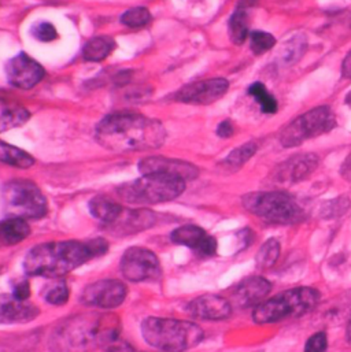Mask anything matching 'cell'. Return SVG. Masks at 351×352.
Masks as SVG:
<instances>
[{
  "label": "cell",
  "mask_w": 351,
  "mask_h": 352,
  "mask_svg": "<svg viewBox=\"0 0 351 352\" xmlns=\"http://www.w3.org/2000/svg\"><path fill=\"white\" fill-rule=\"evenodd\" d=\"M1 201L8 217L40 219L48 212V203L40 188L29 179H12L3 186Z\"/></svg>",
  "instance_id": "cell-8"
},
{
  "label": "cell",
  "mask_w": 351,
  "mask_h": 352,
  "mask_svg": "<svg viewBox=\"0 0 351 352\" xmlns=\"http://www.w3.org/2000/svg\"><path fill=\"white\" fill-rule=\"evenodd\" d=\"M308 48V41L304 34H297L288 40L281 50V59L284 65H292L298 62Z\"/></svg>",
  "instance_id": "cell-30"
},
{
  "label": "cell",
  "mask_w": 351,
  "mask_h": 352,
  "mask_svg": "<svg viewBox=\"0 0 351 352\" xmlns=\"http://www.w3.org/2000/svg\"><path fill=\"white\" fill-rule=\"evenodd\" d=\"M270 291L272 284L266 278L261 276H254L247 277L237 284V287L233 291V298L237 306L243 309L257 307L266 299Z\"/></svg>",
  "instance_id": "cell-18"
},
{
  "label": "cell",
  "mask_w": 351,
  "mask_h": 352,
  "mask_svg": "<svg viewBox=\"0 0 351 352\" xmlns=\"http://www.w3.org/2000/svg\"><path fill=\"white\" fill-rule=\"evenodd\" d=\"M12 295L21 300H28L30 298V284L28 280H22L17 283L12 289Z\"/></svg>",
  "instance_id": "cell-37"
},
{
  "label": "cell",
  "mask_w": 351,
  "mask_h": 352,
  "mask_svg": "<svg viewBox=\"0 0 351 352\" xmlns=\"http://www.w3.org/2000/svg\"><path fill=\"white\" fill-rule=\"evenodd\" d=\"M349 207H350V201L346 197H341V199H337V200H331L324 207L323 212L327 218H334V217L345 214Z\"/></svg>",
  "instance_id": "cell-36"
},
{
  "label": "cell",
  "mask_w": 351,
  "mask_h": 352,
  "mask_svg": "<svg viewBox=\"0 0 351 352\" xmlns=\"http://www.w3.org/2000/svg\"><path fill=\"white\" fill-rule=\"evenodd\" d=\"M187 311L191 317L203 321H222L231 317V303L218 295H202L195 298L187 306Z\"/></svg>",
  "instance_id": "cell-17"
},
{
  "label": "cell",
  "mask_w": 351,
  "mask_h": 352,
  "mask_svg": "<svg viewBox=\"0 0 351 352\" xmlns=\"http://www.w3.org/2000/svg\"><path fill=\"white\" fill-rule=\"evenodd\" d=\"M320 302V292L310 287L284 291L258 305L253 320L258 325L276 324L287 318H298L310 313Z\"/></svg>",
  "instance_id": "cell-5"
},
{
  "label": "cell",
  "mask_w": 351,
  "mask_h": 352,
  "mask_svg": "<svg viewBox=\"0 0 351 352\" xmlns=\"http://www.w3.org/2000/svg\"><path fill=\"white\" fill-rule=\"evenodd\" d=\"M337 126V117L331 107L320 106L291 121L280 133V143L294 148L305 142L330 133Z\"/></svg>",
  "instance_id": "cell-9"
},
{
  "label": "cell",
  "mask_w": 351,
  "mask_h": 352,
  "mask_svg": "<svg viewBox=\"0 0 351 352\" xmlns=\"http://www.w3.org/2000/svg\"><path fill=\"white\" fill-rule=\"evenodd\" d=\"M39 314V309L30 302L0 294V324H23L33 321Z\"/></svg>",
  "instance_id": "cell-19"
},
{
  "label": "cell",
  "mask_w": 351,
  "mask_h": 352,
  "mask_svg": "<svg viewBox=\"0 0 351 352\" xmlns=\"http://www.w3.org/2000/svg\"><path fill=\"white\" fill-rule=\"evenodd\" d=\"M139 170L142 175H164L177 177L184 181L195 179L199 176V170L195 165L165 157H149L142 160Z\"/></svg>",
  "instance_id": "cell-16"
},
{
  "label": "cell",
  "mask_w": 351,
  "mask_h": 352,
  "mask_svg": "<svg viewBox=\"0 0 351 352\" xmlns=\"http://www.w3.org/2000/svg\"><path fill=\"white\" fill-rule=\"evenodd\" d=\"M107 250V240L100 237L88 241L43 243L26 254L23 269L28 276L61 278L88 261L105 255Z\"/></svg>",
  "instance_id": "cell-2"
},
{
  "label": "cell",
  "mask_w": 351,
  "mask_h": 352,
  "mask_svg": "<svg viewBox=\"0 0 351 352\" xmlns=\"http://www.w3.org/2000/svg\"><path fill=\"white\" fill-rule=\"evenodd\" d=\"M0 162L11 165L19 169H28L33 166L34 160L25 151L0 142Z\"/></svg>",
  "instance_id": "cell-27"
},
{
  "label": "cell",
  "mask_w": 351,
  "mask_h": 352,
  "mask_svg": "<svg viewBox=\"0 0 351 352\" xmlns=\"http://www.w3.org/2000/svg\"><path fill=\"white\" fill-rule=\"evenodd\" d=\"M89 211L92 217H95L102 223L111 225L120 218L124 208L121 204L107 196H95L89 201Z\"/></svg>",
  "instance_id": "cell-24"
},
{
  "label": "cell",
  "mask_w": 351,
  "mask_h": 352,
  "mask_svg": "<svg viewBox=\"0 0 351 352\" xmlns=\"http://www.w3.org/2000/svg\"><path fill=\"white\" fill-rule=\"evenodd\" d=\"M116 48V41L109 36L91 38L83 48V58L88 62H100L106 59Z\"/></svg>",
  "instance_id": "cell-25"
},
{
  "label": "cell",
  "mask_w": 351,
  "mask_h": 352,
  "mask_svg": "<svg viewBox=\"0 0 351 352\" xmlns=\"http://www.w3.org/2000/svg\"><path fill=\"white\" fill-rule=\"evenodd\" d=\"M30 114L18 102L0 98V133L28 122Z\"/></svg>",
  "instance_id": "cell-22"
},
{
  "label": "cell",
  "mask_w": 351,
  "mask_h": 352,
  "mask_svg": "<svg viewBox=\"0 0 351 352\" xmlns=\"http://www.w3.org/2000/svg\"><path fill=\"white\" fill-rule=\"evenodd\" d=\"M346 103L350 106L351 109V92L349 94V95H348V98H346Z\"/></svg>",
  "instance_id": "cell-41"
},
{
  "label": "cell",
  "mask_w": 351,
  "mask_h": 352,
  "mask_svg": "<svg viewBox=\"0 0 351 352\" xmlns=\"http://www.w3.org/2000/svg\"><path fill=\"white\" fill-rule=\"evenodd\" d=\"M45 76V70L40 63L19 52L6 63L7 81L19 89H30L37 85Z\"/></svg>",
  "instance_id": "cell-13"
},
{
  "label": "cell",
  "mask_w": 351,
  "mask_h": 352,
  "mask_svg": "<svg viewBox=\"0 0 351 352\" xmlns=\"http://www.w3.org/2000/svg\"><path fill=\"white\" fill-rule=\"evenodd\" d=\"M258 0H240L229 18L228 30L229 38L233 44L242 45L250 36L248 29V11L255 7Z\"/></svg>",
  "instance_id": "cell-21"
},
{
  "label": "cell",
  "mask_w": 351,
  "mask_h": 352,
  "mask_svg": "<svg viewBox=\"0 0 351 352\" xmlns=\"http://www.w3.org/2000/svg\"><path fill=\"white\" fill-rule=\"evenodd\" d=\"M233 133H235V128H233V124L229 120L222 121L217 126V136H220L221 139H228V138L233 136Z\"/></svg>",
  "instance_id": "cell-38"
},
{
  "label": "cell",
  "mask_w": 351,
  "mask_h": 352,
  "mask_svg": "<svg viewBox=\"0 0 351 352\" xmlns=\"http://www.w3.org/2000/svg\"><path fill=\"white\" fill-rule=\"evenodd\" d=\"M280 256V243L276 239L266 240L258 250L255 263L259 269H269L276 265Z\"/></svg>",
  "instance_id": "cell-28"
},
{
  "label": "cell",
  "mask_w": 351,
  "mask_h": 352,
  "mask_svg": "<svg viewBox=\"0 0 351 352\" xmlns=\"http://www.w3.org/2000/svg\"><path fill=\"white\" fill-rule=\"evenodd\" d=\"M328 350V338L326 332H316L312 335L306 344L304 352H327Z\"/></svg>",
  "instance_id": "cell-35"
},
{
  "label": "cell",
  "mask_w": 351,
  "mask_h": 352,
  "mask_svg": "<svg viewBox=\"0 0 351 352\" xmlns=\"http://www.w3.org/2000/svg\"><path fill=\"white\" fill-rule=\"evenodd\" d=\"M258 147L255 143L250 142L246 143L237 148H235L221 164V166L224 168V170L228 172H236L239 170L242 166H244L257 153Z\"/></svg>",
  "instance_id": "cell-26"
},
{
  "label": "cell",
  "mask_w": 351,
  "mask_h": 352,
  "mask_svg": "<svg viewBox=\"0 0 351 352\" xmlns=\"http://www.w3.org/2000/svg\"><path fill=\"white\" fill-rule=\"evenodd\" d=\"M98 143L114 153L149 151L160 148L167 139L164 125L135 113H116L105 117L96 126Z\"/></svg>",
  "instance_id": "cell-3"
},
{
  "label": "cell",
  "mask_w": 351,
  "mask_h": 352,
  "mask_svg": "<svg viewBox=\"0 0 351 352\" xmlns=\"http://www.w3.org/2000/svg\"><path fill=\"white\" fill-rule=\"evenodd\" d=\"M44 299L54 306H62L69 300V288L65 281L54 283L45 292Z\"/></svg>",
  "instance_id": "cell-33"
},
{
  "label": "cell",
  "mask_w": 351,
  "mask_h": 352,
  "mask_svg": "<svg viewBox=\"0 0 351 352\" xmlns=\"http://www.w3.org/2000/svg\"><path fill=\"white\" fill-rule=\"evenodd\" d=\"M32 34L36 40L41 41V43H50L58 38V32L55 29V26L50 22H37L33 28H32Z\"/></svg>",
  "instance_id": "cell-34"
},
{
  "label": "cell",
  "mask_w": 351,
  "mask_h": 352,
  "mask_svg": "<svg viewBox=\"0 0 351 352\" xmlns=\"http://www.w3.org/2000/svg\"><path fill=\"white\" fill-rule=\"evenodd\" d=\"M145 342L164 352H182L196 347L203 340V329L188 321L150 317L142 322Z\"/></svg>",
  "instance_id": "cell-4"
},
{
  "label": "cell",
  "mask_w": 351,
  "mask_h": 352,
  "mask_svg": "<svg viewBox=\"0 0 351 352\" xmlns=\"http://www.w3.org/2000/svg\"><path fill=\"white\" fill-rule=\"evenodd\" d=\"M320 165V157L316 154H298L283 164H280L273 172V182L280 185H292L298 184L308 177Z\"/></svg>",
  "instance_id": "cell-14"
},
{
  "label": "cell",
  "mask_w": 351,
  "mask_h": 352,
  "mask_svg": "<svg viewBox=\"0 0 351 352\" xmlns=\"http://www.w3.org/2000/svg\"><path fill=\"white\" fill-rule=\"evenodd\" d=\"M127 295L128 289L123 281L106 278L87 285L81 294V302L88 307L113 310L124 303Z\"/></svg>",
  "instance_id": "cell-11"
},
{
  "label": "cell",
  "mask_w": 351,
  "mask_h": 352,
  "mask_svg": "<svg viewBox=\"0 0 351 352\" xmlns=\"http://www.w3.org/2000/svg\"><path fill=\"white\" fill-rule=\"evenodd\" d=\"M342 74L345 78L351 80V51L346 55V58L342 63Z\"/></svg>",
  "instance_id": "cell-39"
},
{
  "label": "cell",
  "mask_w": 351,
  "mask_h": 352,
  "mask_svg": "<svg viewBox=\"0 0 351 352\" xmlns=\"http://www.w3.org/2000/svg\"><path fill=\"white\" fill-rule=\"evenodd\" d=\"M30 234V226L28 225L26 219L8 217L0 221V244L3 245H14Z\"/></svg>",
  "instance_id": "cell-23"
},
{
  "label": "cell",
  "mask_w": 351,
  "mask_h": 352,
  "mask_svg": "<svg viewBox=\"0 0 351 352\" xmlns=\"http://www.w3.org/2000/svg\"><path fill=\"white\" fill-rule=\"evenodd\" d=\"M184 190V179L164 175H143L138 179L123 184L117 189L118 196L124 201L138 206L172 201Z\"/></svg>",
  "instance_id": "cell-6"
},
{
  "label": "cell",
  "mask_w": 351,
  "mask_h": 352,
  "mask_svg": "<svg viewBox=\"0 0 351 352\" xmlns=\"http://www.w3.org/2000/svg\"><path fill=\"white\" fill-rule=\"evenodd\" d=\"M276 45V37L268 32L254 30L250 33V48L255 55H262Z\"/></svg>",
  "instance_id": "cell-32"
},
{
  "label": "cell",
  "mask_w": 351,
  "mask_h": 352,
  "mask_svg": "<svg viewBox=\"0 0 351 352\" xmlns=\"http://www.w3.org/2000/svg\"><path fill=\"white\" fill-rule=\"evenodd\" d=\"M121 273L132 283L157 280L161 276V263L158 256L147 248L132 247L127 250L121 259Z\"/></svg>",
  "instance_id": "cell-10"
},
{
  "label": "cell",
  "mask_w": 351,
  "mask_h": 352,
  "mask_svg": "<svg viewBox=\"0 0 351 352\" xmlns=\"http://www.w3.org/2000/svg\"><path fill=\"white\" fill-rule=\"evenodd\" d=\"M242 203L248 212L275 225H295L305 218L302 207L286 192H254L246 195Z\"/></svg>",
  "instance_id": "cell-7"
},
{
  "label": "cell",
  "mask_w": 351,
  "mask_h": 352,
  "mask_svg": "<svg viewBox=\"0 0 351 352\" xmlns=\"http://www.w3.org/2000/svg\"><path fill=\"white\" fill-rule=\"evenodd\" d=\"M121 320L113 313L88 311L59 322L48 339L52 352L110 350L120 342Z\"/></svg>",
  "instance_id": "cell-1"
},
{
  "label": "cell",
  "mask_w": 351,
  "mask_h": 352,
  "mask_svg": "<svg viewBox=\"0 0 351 352\" xmlns=\"http://www.w3.org/2000/svg\"><path fill=\"white\" fill-rule=\"evenodd\" d=\"M171 239L176 244L193 250L202 258L213 256L217 252V240L196 225H182L177 228L172 232Z\"/></svg>",
  "instance_id": "cell-15"
},
{
  "label": "cell",
  "mask_w": 351,
  "mask_h": 352,
  "mask_svg": "<svg viewBox=\"0 0 351 352\" xmlns=\"http://www.w3.org/2000/svg\"><path fill=\"white\" fill-rule=\"evenodd\" d=\"M151 22V12L146 7H132L121 15V23L131 28H145Z\"/></svg>",
  "instance_id": "cell-31"
},
{
  "label": "cell",
  "mask_w": 351,
  "mask_h": 352,
  "mask_svg": "<svg viewBox=\"0 0 351 352\" xmlns=\"http://www.w3.org/2000/svg\"><path fill=\"white\" fill-rule=\"evenodd\" d=\"M157 221V217L153 211L140 208V210H124L120 218L109 225L113 232L120 234H134L142 230L151 228Z\"/></svg>",
  "instance_id": "cell-20"
},
{
  "label": "cell",
  "mask_w": 351,
  "mask_h": 352,
  "mask_svg": "<svg viewBox=\"0 0 351 352\" xmlns=\"http://www.w3.org/2000/svg\"><path fill=\"white\" fill-rule=\"evenodd\" d=\"M248 94L258 102L262 113L265 114H275L277 113L279 103L275 96L269 94L266 87L262 82H254L248 87Z\"/></svg>",
  "instance_id": "cell-29"
},
{
  "label": "cell",
  "mask_w": 351,
  "mask_h": 352,
  "mask_svg": "<svg viewBox=\"0 0 351 352\" xmlns=\"http://www.w3.org/2000/svg\"><path fill=\"white\" fill-rule=\"evenodd\" d=\"M229 88V82L225 78H210L203 81H196L184 85L176 92L177 102L185 104H199L207 106L220 100Z\"/></svg>",
  "instance_id": "cell-12"
},
{
  "label": "cell",
  "mask_w": 351,
  "mask_h": 352,
  "mask_svg": "<svg viewBox=\"0 0 351 352\" xmlns=\"http://www.w3.org/2000/svg\"><path fill=\"white\" fill-rule=\"evenodd\" d=\"M341 173H342V176L345 177V179L351 182V153L349 154V157L345 160V162L341 168Z\"/></svg>",
  "instance_id": "cell-40"
}]
</instances>
